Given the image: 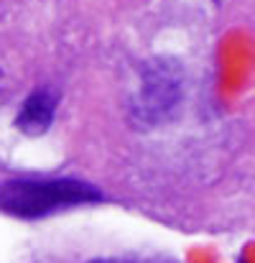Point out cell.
<instances>
[{"mask_svg":"<svg viewBox=\"0 0 255 263\" xmlns=\"http://www.w3.org/2000/svg\"><path fill=\"white\" fill-rule=\"evenodd\" d=\"M102 192L80 179H8L0 181V210L23 220H38L59 210L102 202Z\"/></svg>","mask_w":255,"mask_h":263,"instance_id":"cell-1","label":"cell"},{"mask_svg":"<svg viewBox=\"0 0 255 263\" xmlns=\"http://www.w3.org/2000/svg\"><path fill=\"white\" fill-rule=\"evenodd\" d=\"M176 100H179V74L164 62V64L151 67L148 74L143 77V87L135 100V110L141 112V118L156 120L169 107H173Z\"/></svg>","mask_w":255,"mask_h":263,"instance_id":"cell-2","label":"cell"},{"mask_svg":"<svg viewBox=\"0 0 255 263\" xmlns=\"http://www.w3.org/2000/svg\"><path fill=\"white\" fill-rule=\"evenodd\" d=\"M56 102L59 100H56V95L51 89H33L23 100V105H21V110L15 115V128L21 133L31 136V138L44 136L51 128V123H54Z\"/></svg>","mask_w":255,"mask_h":263,"instance_id":"cell-3","label":"cell"},{"mask_svg":"<svg viewBox=\"0 0 255 263\" xmlns=\"http://www.w3.org/2000/svg\"><path fill=\"white\" fill-rule=\"evenodd\" d=\"M92 263H146V261H130V258H100Z\"/></svg>","mask_w":255,"mask_h":263,"instance_id":"cell-4","label":"cell"},{"mask_svg":"<svg viewBox=\"0 0 255 263\" xmlns=\"http://www.w3.org/2000/svg\"><path fill=\"white\" fill-rule=\"evenodd\" d=\"M0 80H3V77H0Z\"/></svg>","mask_w":255,"mask_h":263,"instance_id":"cell-5","label":"cell"}]
</instances>
